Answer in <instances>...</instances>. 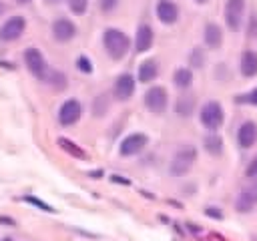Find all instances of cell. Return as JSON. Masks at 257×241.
<instances>
[{
	"mask_svg": "<svg viewBox=\"0 0 257 241\" xmlns=\"http://www.w3.org/2000/svg\"><path fill=\"white\" fill-rule=\"evenodd\" d=\"M2 241H12V239H10V237H4V239H2Z\"/></svg>",
	"mask_w": 257,
	"mask_h": 241,
	"instance_id": "8d00e7d4",
	"label": "cell"
},
{
	"mask_svg": "<svg viewBox=\"0 0 257 241\" xmlns=\"http://www.w3.org/2000/svg\"><path fill=\"white\" fill-rule=\"evenodd\" d=\"M205 213H207L209 217H213V219H223V213H221L219 209H213V207H209V209H205Z\"/></svg>",
	"mask_w": 257,
	"mask_h": 241,
	"instance_id": "1f68e13d",
	"label": "cell"
},
{
	"mask_svg": "<svg viewBox=\"0 0 257 241\" xmlns=\"http://www.w3.org/2000/svg\"><path fill=\"white\" fill-rule=\"evenodd\" d=\"M195 2H201V4H203V2H207V0H195Z\"/></svg>",
	"mask_w": 257,
	"mask_h": 241,
	"instance_id": "74e56055",
	"label": "cell"
},
{
	"mask_svg": "<svg viewBox=\"0 0 257 241\" xmlns=\"http://www.w3.org/2000/svg\"><path fill=\"white\" fill-rule=\"evenodd\" d=\"M26 28V20L24 16H10L2 26H0V40L2 42H14L22 36Z\"/></svg>",
	"mask_w": 257,
	"mask_h": 241,
	"instance_id": "8992f818",
	"label": "cell"
},
{
	"mask_svg": "<svg viewBox=\"0 0 257 241\" xmlns=\"http://www.w3.org/2000/svg\"><path fill=\"white\" fill-rule=\"evenodd\" d=\"M76 66H78V70L80 72H84V74H90L92 72V62L88 60V56H78V60H76Z\"/></svg>",
	"mask_w": 257,
	"mask_h": 241,
	"instance_id": "484cf974",
	"label": "cell"
},
{
	"mask_svg": "<svg viewBox=\"0 0 257 241\" xmlns=\"http://www.w3.org/2000/svg\"><path fill=\"white\" fill-rule=\"evenodd\" d=\"M195 159H197V149L195 147H191V145L181 147L175 153V157H173V161L169 165V173L173 177H181V175L189 173L191 167H193V163H195Z\"/></svg>",
	"mask_w": 257,
	"mask_h": 241,
	"instance_id": "7a4b0ae2",
	"label": "cell"
},
{
	"mask_svg": "<svg viewBox=\"0 0 257 241\" xmlns=\"http://www.w3.org/2000/svg\"><path fill=\"white\" fill-rule=\"evenodd\" d=\"M68 8H70L72 14L82 16L86 12V8H88V0H68Z\"/></svg>",
	"mask_w": 257,
	"mask_h": 241,
	"instance_id": "cb8c5ba5",
	"label": "cell"
},
{
	"mask_svg": "<svg viewBox=\"0 0 257 241\" xmlns=\"http://www.w3.org/2000/svg\"><path fill=\"white\" fill-rule=\"evenodd\" d=\"M153 40H155V36H153L151 26L149 24H141L137 28V34H135V50L137 52H147L153 46Z\"/></svg>",
	"mask_w": 257,
	"mask_h": 241,
	"instance_id": "9a60e30c",
	"label": "cell"
},
{
	"mask_svg": "<svg viewBox=\"0 0 257 241\" xmlns=\"http://www.w3.org/2000/svg\"><path fill=\"white\" fill-rule=\"evenodd\" d=\"M225 120V112H223V106L221 102L217 100H209L203 104L201 108V125L209 131H219L221 125Z\"/></svg>",
	"mask_w": 257,
	"mask_h": 241,
	"instance_id": "3957f363",
	"label": "cell"
},
{
	"mask_svg": "<svg viewBox=\"0 0 257 241\" xmlns=\"http://www.w3.org/2000/svg\"><path fill=\"white\" fill-rule=\"evenodd\" d=\"M245 175L247 177H251V179H257V157L247 165V169H245Z\"/></svg>",
	"mask_w": 257,
	"mask_h": 241,
	"instance_id": "f1b7e54d",
	"label": "cell"
},
{
	"mask_svg": "<svg viewBox=\"0 0 257 241\" xmlns=\"http://www.w3.org/2000/svg\"><path fill=\"white\" fill-rule=\"evenodd\" d=\"M203 147H205V149H207V153H211V155H221V153H223V139H221L219 135L211 133V135H207V137H205Z\"/></svg>",
	"mask_w": 257,
	"mask_h": 241,
	"instance_id": "d6986e66",
	"label": "cell"
},
{
	"mask_svg": "<svg viewBox=\"0 0 257 241\" xmlns=\"http://www.w3.org/2000/svg\"><path fill=\"white\" fill-rule=\"evenodd\" d=\"M116 4H118V0H100V10L102 12H110V10L116 8Z\"/></svg>",
	"mask_w": 257,
	"mask_h": 241,
	"instance_id": "f546056e",
	"label": "cell"
},
{
	"mask_svg": "<svg viewBox=\"0 0 257 241\" xmlns=\"http://www.w3.org/2000/svg\"><path fill=\"white\" fill-rule=\"evenodd\" d=\"M193 104H195V98L193 96H181L175 104V110L181 114V116H189L193 112Z\"/></svg>",
	"mask_w": 257,
	"mask_h": 241,
	"instance_id": "7402d4cb",
	"label": "cell"
},
{
	"mask_svg": "<svg viewBox=\"0 0 257 241\" xmlns=\"http://www.w3.org/2000/svg\"><path fill=\"white\" fill-rule=\"evenodd\" d=\"M237 141L243 149H251L257 143V123H253V120L243 123L237 131Z\"/></svg>",
	"mask_w": 257,
	"mask_h": 241,
	"instance_id": "5bb4252c",
	"label": "cell"
},
{
	"mask_svg": "<svg viewBox=\"0 0 257 241\" xmlns=\"http://www.w3.org/2000/svg\"><path fill=\"white\" fill-rule=\"evenodd\" d=\"M167 104H169V96H167V90L163 86H153L145 92V106L151 112L161 114V112H165Z\"/></svg>",
	"mask_w": 257,
	"mask_h": 241,
	"instance_id": "5b68a950",
	"label": "cell"
},
{
	"mask_svg": "<svg viewBox=\"0 0 257 241\" xmlns=\"http://www.w3.org/2000/svg\"><path fill=\"white\" fill-rule=\"evenodd\" d=\"M24 62H26V68L32 72V76L40 78V80H46L48 78V64L44 60V54L38 50V48H26L24 50Z\"/></svg>",
	"mask_w": 257,
	"mask_h": 241,
	"instance_id": "277c9868",
	"label": "cell"
},
{
	"mask_svg": "<svg viewBox=\"0 0 257 241\" xmlns=\"http://www.w3.org/2000/svg\"><path fill=\"white\" fill-rule=\"evenodd\" d=\"M108 110V100H106V96H96V100H94V106H92V112L96 114V116H102L104 112Z\"/></svg>",
	"mask_w": 257,
	"mask_h": 241,
	"instance_id": "d4e9b609",
	"label": "cell"
},
{
	"mask_svg": "<svg viewBox=\"0 0 257 241\" xmlns=\"http://www.w3.org/2000/svg\"><path fill=\"white\" fill-rule=\"evenodd\" d=\"M155 12L163 24H175L179 18V6L173 0H159Z\"/></svg>",
	"mask_w": 257,
	"mask_h": 241,
	"instance_id": "4fadbf2b",
	"label": "cell"
},
{
	"mask_svg": "<svg viewBox=\"0 0 257 241\" xmlns=\"http://www.w3.org/2000/svg\"><path fill=\"white\" fill-rule=\"evenodd\" d=\"M2 12H4V4L0 2V14H2Z\"/></svg>",
	"mask_w": 257,
	"mask_h": 241,
	"instance_id": "d590c367",
	"label": "cell"
},
{
	"mask_svg": "<svg viewBox=\"0 0 257 241\" xmlns=\"http://www.w3.org/2000/svg\"><path fill=\"white\" fill-rule=\"evenodd\" d=\"M255 205H257V181L251 183V185H247V187L239 193V197H237V201H235V209H237L239 213H249Z\"/></svg>",
	"mask_w": 257,
	"mask_h": 241,
	"instance_id": "8fae6325",
	"label": "cell"
},
{
	"mask_svg": "<svg viewBox=\"0 0 257 241\" xmlns=\"http://www.w3.org/2000/svg\"><path fill=\"white\" fill-rule=\"evenodd\" d=\"M243 16H245V0H227V6H225V20H227V26H229L233 32L241 30Z\"/></svg>",
	"mask_w": 257,
	"mask_h": 241,
	"instance_id": "52a82bcc",
	"label": "cell"
},
{
	"mask_svg": "<svg viewBox=\"0 0 257 241\" xmlns=\"http://www.w3.org/2000/svg\"><path fill=\"white\" fill-rule=\"evenodd\" d=\"M147 141H149V139H147L145 133H133V135H128V137H124V139L120 141L118 153H120L122 157H133V155H137V153H141V151L145 149Z\"/></svg>",
	"mask_w": 257,
	"mask_h": 241,
	"instance_id": "9c48e42d",
	"label": "cell"
},
{
	"mask_svg": "<svg viewBox=\"0 0 257 241\" xmlns=\"http://www.w3.org/2000/svg\"><path fill=\"white\" fill-rule=\"evenodd\" d=\"M24 201H26V203H30V205H36V207H40L42 211H48V213H52V211H54L50 205L42 203V201H40V199H36V197H24Z\"/></svg>",
	"mask_w": 257,
	"mask_h": 241,
	"instance_id": "83f0119b",
	"label": "cell"
},
{
	"mask_svg": "<svg viewBox=\"0 0 257 241\" xmlns=\"http://www.w3.org/2000/svg\"><path fill=\"white\" fill-rule=\"evenodd\" d=\"M112 92L118 100H128L135 92V76L128 74V72H122L116 76L114 80V86H112Z\"/></svg>",
	"mask_w": 257,
	"mask_h": 241,
	"instance_id": "30bf717a",
	"label": "cell"
},
{
	"mask_svg": "<svg viewBox=\"0 0 257 241\" xmlns=\"http://www.w3.org/2000/svg\"><path fill=\"white\" fill-rule=\"evenodd\" d=\"M80 114H82V106L76 98H68L62 102L60 110H58V123L62 127H70V125H76L80 120Z\"/></svg>",
	"mask_w": 257,
	"mask_h": 241,
	"instance_id": "ba28073f",
	"label": "cell"
},
{
	"mask_svg": "<svg viewBox=\"0 0 257 241\" xmlns=\"http://www.w3.org/2000/svg\"><path fill=\"white\" fill-rule=\"evenodd\" d=\"M203 40L209 48H219L223 42V30L219 28V24L215 22H207L205 24V32H203Z\"/></svg>",
	"mask_w": 257,
	"mask_h": 241,
	"instance_id": "2e32d148",
	"label": "cell"
},
{
	"mask_svg": "<svg viewBox=\"0 0 257 241\" xmlns=\"http://www.w3.org/2000/svg\"><path fill=\"white\" fill-rule=\"evenodd\" d=\"M157 74H159V64H157V60L147 58V60H143V62L139 64L137 78H139L141 82H151V80L157 78Z\"/></svg>",
	"mask_w": 257,
	"mask_h": 241,
	"instance_id": "e0dca14e",
	"label": "cell"
},
{
	"mask_svg": "<svg viewBox=\"0 0 257 241\" xmlns=\"http://www.w3.org/2000/svg\"><path fill=\"white\" fill-rule=\"evenodd\" d=\"M102 44H104V50L108 52V56L112 60H120L126 56V52L131 48V38L116 28H108L102 34Z\"/></svg>",
	"mask_w": 257,
	"mask_h": 241,
	"instance_id": "6da1fadb",
	"label": "cell"
},
{
	"mask_svg": "<svg viewBox=\"0 0 257 241\" xmlns=\"http://www.w3.org/2000/svg\"><path fill=\"white\" fill-rule=\"evenodd\" d=\"M241 74L247 78L257 76V54L253 50H245L241 54Z\"/></svg>",
	"mask_w": 257,
	"mask_h": 241,
	"instance_id": "ac0fdd59",
	"label": "cell"
},
{
	"mask_svg": "<svg viewBox=\"0 0 257 241\" xmlns=\"http://www.w3.org/2000/svg\"><path fill=\"white\" fill-rule=\"evenodd\" d=\"M56 143H58V147H60V149H64L68 155H72V157H76V159H84V157H86L78 145L70 143V141H68V139H64V137H60Z\"/></svg>",
	"mask_w": 257,
	"mask_h": 241,
	"instance_id": "44dd1931",
	"label": "cell"
},
{
	"mask_svg": "<svg viewBox=\"0 0 257 241\" xmlns=\"http://www.w3.org/2000/svg\"><path fill=\"white\" fill-rule=\"evenodd\" d=\"M76 34V24L68 18H58L52 22V36L58 42H68L70 38H74Z\"/></svg>",
	"mask_w": 257,
	"mask_h": 241,
	"instance_id": "7c38bea8",
	"label": "cell"
},
{
	"mask_svg": "<svg viewBox=\"0 0 257 241\" xmlns=\"http://www.w3.org/2000/svg\"><path fill=\"white\" fill-rule=\"evenodd\" d=\"M18 4H26V2H30V0H16Z\"/></svg>",
	"mask_w": 257,
	"mask_h": 241,
	"instance_id": "e575fe53",
	"label": "cell"
},
{
	"mask_svg": "<svg viewBox=\"0 0 257 241\" xmlns=\"http://www.w3.org/2000/svg\"><path fill=\"white\" fill-rule=\"evenodd\" d=\"M46 82H50L56 90H64V88H66V76H64V72H60V70H50Z\"/></svg>",
	"mask_w": 257,
	"mask_h": 241,
	"instance_id": "603a6c76",
	"label": "cell"
},
{
	"mask_svg": "<svg viewBox=\"0 0 257 241\" xmlns=\"http://www.w3.org/2000/svg\"><path fill=\"white\" fill-rule=\"evenodd\" d=\"M173 80H175V84H177L179 88H189L191 82H193V72H191L189 68H177Z\"/></svg>",
	"mask_w": 257,
	"mask_h": 241,
	"instance_id": "ffe728a7",
	"label": "cell"
},
{
	"mask_svg": "<svg viewBox=\"0 0 257 241\" xmlns=\"http://www.w3.org/2000/svg\"><path fill=\"white\" fill-rule=\"evenodd\" d=\"M112 181H114V183H124V185H128V181H126V179H120V177H116V175L112 177Z\"/></svg>",
	"mask_w": 257,
	"mask_h": 241,
	"instance_id": "d6a6232c",
	"label": "cell"
},
{
	"mask_svg": "<svg viewBox=\"0 0 257 241\" xmlns=\"http://www.w3.org/2000/svg\"><path fill=\"white\" fill-rule=\"evenodd\" d=\"M191 64H193V66H203V64H205V54H203V50H199V48L193 50Z\"/></svg>",
	"mask_w": 257,
	"mask_h": 241,
	"instance_id": "4316f807",
	"label": "cell"
},
{
	"mask_svg": "<svg viewBox=\"0 0 257 241\" xmlns=\"http://www.w3.org/2000/svg\"><path fill=\"white\" fill-rule=\"evenodd\" d=\"M239 100H243V102H251V104H255L257 106V88H253L249 94H245V96H241Z\"/></svg>",
	"mask_w": 257,
	"mask_h": 241,
	"instance_id": "4dcf8cb0",
	"label": "cell"
},
{
	"mask_svg": "<svg viewBox=\"0 0 257 241\" xmlns=\"http://www.w3.org/2000/svg\"><path fill=\"white\" fill-rule=\"evenodd\" d=\"M46 2H48V4H58L60 0H46Z\"/></svg>",
	"mask_w": 257,
	"mask_h": 241,
	"instance_id": "836d02e7",
	"label": "cell"
}]
</instances>
